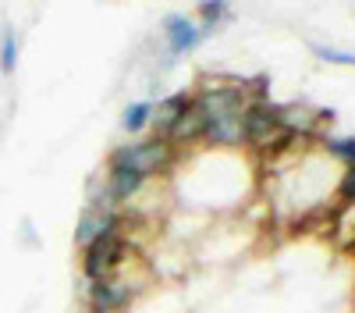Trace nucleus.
Here are the masks:
<instances>
[{
    "label": "nucleus",
    "mask_w": 355,
    "mask_h": 313,
    "mask_svg": "<svg viewBox=\"0 0 355 313\" xmlns=\"http://www.w3.org/2000/svg\"><path fill=\"white\" fill-rule=\"evenodd\" d=\"M192 93H171L167 100H160V103H153V118H150V125H153V135H160V139H167V132L174 128V121L182 118V114L192 107Z\"/></svg>",
    "instance_id": "obj_9"
},
{
    "label": "nucleus",
    "mask_w": 355,
    "mask_h": 313,
    "mask_svg": "<svg viewBox=\"0 0 355 313\" xmlns=\"http://www.w3.org/2000/svg\"><path fill=\"white\" fill-rule=\"evenodd\" d=\"M199 15H202V28L206 33H214V25H220L224 18H227V0H202L199 4Z\"/></svg>",
    "instance_id": "obj_15"
},
{
    "label": "nucleus",
    "mask_w": 355,
    "mask_h": 313,
    "mask_svg": "<svg viewBox=\"0 0 355 313\" xmlns=\"http://www.w3.org/2000/svg\"><path fill=\"white\" fill-rule=\"evenodd\" d=\"M125 253H128V239L121 235V228H117V232H110V235H103L100 242L85 246V249H82L85 281H103V278H110L117 267H121Z\"/></svg>",
    "instance_id": "obj_2"
},
{
    "label": "nucleus",
    "mask_w": 355,
    "mask_h": 313,
    "mask_svg": "<svg viewBox=\"0 0 355 313\" xmlns=\"http://www.w3.org/2000/svg\"><path fill=\"white\" fill-rule=\"evenodd\" d=\"M202 132H206V114H202V107L192 100V107L182 114V118L174 121V128L167 132V142L178 150V146H192V142H199L202 139Z\"/></svg>",
    "instance_id": "obj_10"
},
{
    "label": "nucleus",
    "mask_w": 355,
    "mask_h": 313,
    "mask_svg": "<svg viewBox=\"0 0 355 313\" xmlns=\"http://www.w3.org/2000/svg\"><path fill=\"white\" fill-rule=\"evenodd\" d=\"M202 139L210 142V146H242V142H245L242 114H224V118H210V121H206Z\"/></svg>",
    "instance_id": "obj_11"
},
{
    "label": "nucleus",
    "mask_w": 355,
    "mask_h": 313,
    "mask_svg": "<svg viewBox=\"0 0 355 313\" xmlns=\"http://www.w3.org/2000/svg\"><path fill=\"white\" fill-rule=\"evenodd\" d=\"M323 118V110L309 107V103H288V107H277V125L284 135H313L316 125Z\"/></svg>",
    "instance_id": "obj_8"
},
{
    "label": "nucleus",
    "mask_w": 355,
    "mask_h": 313,
    "mask_svg": "<svg viewBox=\"0 0 355 313\" xmlns=\"http://www.w3.org/2000/svg\"><path fill=\"white\" fill-rule=\"evenodd\" d=\"M164 36H167L171 57H185V53H192V50L202 43L206 28L196 25V22H189L185 15H167V18H164Z\"/></svg>",
    "instance_id": "obj_6"
},
{
    "label": "nucleus",
    "mask_w": 355,
    "mask_h": 313,
    "mask_svg": "<svg viewBox=\"0 0 355 313\" xmlns=\"http://www.w3.org/2000/svg\"><path fill=\"white\" fill-rule=\"evenodd\" d=\"M15 68H18V36L11 33H4V43H0V71L4 75H15Z\"/></svg>",
    "instance_id": "obj_14"
},
{
    "label": "nucleus",
    "mask_w": 355,
    "mask_h": 313,
    "mask_svg": "<svg viewBox=\"0 0 355 313\" xmlns=\"http://www.w3.org/2000/svg\"><path fill=\"white\" fill-rule=\"evenodd\" d=\"M150 118H153V103H150V100H135V103H128L125 114H121V128H125L128 135H135V132H142V128H150Z\"/></svg>",
    "instance_id": "obj_13"
},
{
    "label": "nucleus",
    "mask_w": 355,
    "mask_h": 313,
    "mask_svg": "<svg viewBox=\"0 0 355 313\" xmlns=\"http://www.w3.org/2000/svg\"><path fill=\"white\" fill-rule=\"evenodd\" d=\"M309 50L320 57V61H331V65L355 68V53H348V50H338V46H323V43H309Z\"/></svg>",
    "instance_id": "obj_16"
},
{
    "label": "nucleus",
    "mask_w": 355,
    "mask_h": 313,
    "mask_svg": "<svg viewBox=\"0 0 355 313\" xmlns=\"http://www.w3.org/2000/svg\"><path fill=\"white\" fill-rule=\"evenodd\" d=\"M174 160V146L167 139L153 135V139H142V142H132V146H121L110 153V167H125V171H139V175H157L167 164Z\"/></svg>",
    "instance_id": "obj_1"
},
{
    "label": "nucleus",
    "mask_w": 355,
    "mask_h": 313,
    "mask_svg": "<svg viewBox=\"0 0 355 313\" xmlns=\"http://www.w3.org/2000/svg\"><path fill=\"white\" fill-rule=\"evenodd\" d=\"M196 103L202 107L206 121H210V118H224V114H245L249 96H245V90H239V85H220V90L199 93Z\"/></svg>",
    "instance_id": "obj_5"
},
{
    "label": "nucleus",
    "mask_w": 355,
    "mask_h": 313,
    "mask_svg": "<svg viewBox=\"0 0 355 313\" xmlns=\"http://www.w3.org/2000/svg\"><path fill=\"white\" fill-rule=\"evenodd\" d=\"M117 228H121L117 214H107V210H96V207H85L82 217H78V228H75V242H78V249H85V246L100 242L103 235L117 232Z\"/></svg>",
    "instance_id": "obj_7"
},
{
    "label": "nucleus",
    "mask_w": 355,
    "mask_h": 313,
    "mask_svg": "<svg viewBox=\"0 0 355 313\" xmlns=\"http://www.w3.org/2000/svg\"><path fill=\"white\" fill-rule=\"evenodd\" d=\"M341 196L348 199V203H355V167H348L341 175Z\"/></svg>",
    "instance_id": "obj_17"
},
{
    "label": "nucleus",
    "mask_w": 355,
    "mask_h": 313,
    "mask_svg": "<svg viewBox=\"0 0 355 313\" xmlns=\"http://www.w3.org/2000/svg\"><path fill=\"white\" fill-rule=\"evenodd\" d=\"M135 296H139V285H128V278L121 271H114L103 281H89V306H93V310L121 313Z\"/></svg>",
    "instance_id": "obj_4"
},
{
    "label": "nucleus",
    "mask_w": 355,
    "mask_h": 313,
    "mask_svg": "<svg viewBox=\"0 0 355 313\" xmlns=\"http://www.w3.org/2000/svg\"><path fill=\"white\" fill-rule=\"evenodd\" d=\"M242 128H245V142L256 150H277L284 139H291L281 132L277 107H270V103H249L242 114Z\"/></svg>",
    "instance_id": "obj_3"
},
{
    "label": "nucleus",
    "mask_w": 355,
    "mask_h": 313,
    "mask_svg": "<svg viewBox=\"0 0 355 313\" xmlns=\"http://www.w3.org/2000/svg\"><path fill=\"white\" fill-rule=\"evenodd\" d=\"M107 192L117 199V203H128V199H135L146 185V175H139V171H125V167H110L107 175Z\"/></svg>",
    "instance_id": "obj_12"
}]
</instances>
